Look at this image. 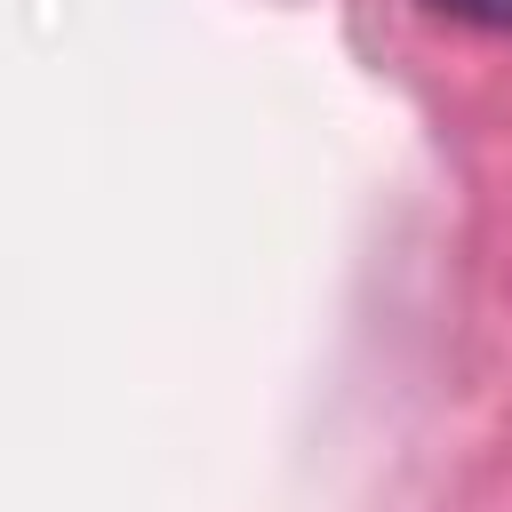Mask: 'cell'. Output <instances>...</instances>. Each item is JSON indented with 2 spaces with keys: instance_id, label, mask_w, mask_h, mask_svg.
Returning <instances> with one entry per match:
<instances>
[{
  "instance_id": "1",
  "label": "cell",
  "mask_w": 512,
  "mask_h": 512,
  "mask_svg": "<svg viewBox=\"0 0 512 512\" xmlns=\"http://www.w3.org/2000/svg\"><path fill=\"white\" fill-rule=\"evenodd\" d=\"M440 16H464V24H504L512 32V0H432Z\"/></svg>"
}]
</instances>
